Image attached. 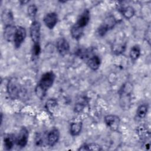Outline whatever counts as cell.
<instances>
[{
    "instance_id": "d6986e66",
    "label": "cell",
    "mask_w": 151,
    "mask_h": 151,
    "mask_svg": "<svg viewBox=\"0 0 151 151\" xmlns=\"http://www.w3.org/2000/svg\"><path fill=\"white\" fill-rule=\"evenodd\" d=\"M141 54V48L139 45L132 46L129 51V56L132 61H136L140 57Z\"/></svg>"
},
{
    "instance_id": "ac0fdd59",
    "label": "cell",
    "mask_w": 151,
    "mask_h": 151,
    "mask_svg": "<svg viewBox=\"0 0 151 151\" xmlns=\"http://www.w3.org/2000/svg\"><path fill=\"white\" fill-rule=\"evenodd\" d=\"M58 106V101L55 99H49L45 104L46 110L51 115H52Z\"/></svg>"
},
{
    "instance_id": "8992f818",
    "label": "cell",
    "mask_w": 151,
    "mask_h": 151,
    "mask_svg": "<svg viewBox=\"0 0 151 151\" xmlns=\"http://www.w3.org/2000/svg\"><path fill=\"white\" fill-rule=\"evenodd\" d=\"M104 121L106 125L113 131H117L120 124L119 116L114 114L106 115L104 118Z\"/></svg>"
},
{
    "instance_id": "44dd1931",
    "label": "cell",
    "mask_w": 151,
    "mask_h": 151,
    "mask_svg": "<svg viewBox=\"0 0 151 151\" xmlns=\"http://www.w3.org/2000/svg\"><path fill=\"white\" fill-rule=\"evenodd\" d=\"M149 107L148 105L146 104H142L139 105L136 110V116L139 119H144L148 111Z\"/></svg>"
},
{
    "instance_id": "6da1fadb",
    "label": "cell",
    "mask_w": 151,
    "mask_h": 151,
    "mask_svg": "<svg viewBox=\"0 0 151 151\" xmlns=\"http://www.w3.org/2000/svg\"><path fill=\"white\" fill-rule=\"evenodd\" d=\"M55 78V74L52 71H47L41 76L35 88V94L40 99L42 100L45 97L47 91L52 86Z\"/></svg>"
},
{
    "instance_id": "e0dca14e",
    "label": "cell",
    "mask_w": 151,
    "mask_h": 151,
    "mask_svg": "<svg viewBox=\"0 0 151 151\" xmlns=\"http://www.w3.org/2000/svg\"><path fill=\"white\" fill-rule=\"evenodd\" d=\"M118 9L124 18L127 19H131L135 14L134 8L130 5L120 6Z\"/></svg>"
},
{
    "instance_id": "5bb4252c",
    "label": "cell",
    "mask_w": 151,
    "mask_h": 151,
    "mask_svg": "<svg viewBox=\"0 0 151 151\" xmlns=\"http://www.w3.org/2000/svg\"><path fill=\"white\" fill-rule=\"evenodd\" d=\"M83 128V122L80 120L72 122L70 125V133L72 136H78Z\"/></svg>"
},
{
    "instance_id": "5b68a950",
    "label": "cell",
    "mask_w": 151,
    "mask_h": 151,
    "mask_svg": "<svg viewBox=\"0 0 151 151\" xmlns=\"http://www.w3.org/2000/svg\"><path fill=\"white\" fill-rule=\"evenodd\" d=\"M27 36V31L24 27L17 26L14 37L13 42L15 48H19L24 42Z\"/></svg>"
},
{
    "instance_id": "603a6c76",
    "label": "cell",
    "mask_w": 151,
    "mask_h": 151,
    "mask_svg": "<svg viewBox=\"0 0 151 151\" xmlns=\"http://www.w3.org/2000/svg\"><path fill=\"white\" fill-rule=\"evenodd\" d=\"M41 45L40 44H33L31 50V57L32 60H37L41 54Z\"/></svg>"
},
{
    "instance_id": "8fae6325",
    "label": "cell",
    "mask_w": 151,
    "mask_h": 151,
    "mask_svg": "<svg viewBox=\"0 0 151 151\" xmlns=\"http://www.w3.org/2000/svg\"><path fill=\"white\" fill-rule=\"evenodd\" d=\"M90 20V12L88 9H86L79 15L77 21L74 24L76 25L81 29H84L89 23Z\"/></svg>"
},
{
    "instance_id": "f1b7e54d",
    "label": "cell",
    "mask_w": 151,
    "mask_h": 151,
    "mask_svg": "<svg viewBox=\"0 0 151 151\" xmlns=\"http://www.w3.org/2000/svg\"><path fill=\"white\" fill-rule=\"evenodd\" d=\"M34 143L37 146H39V147L42 146L44 143V139L43 135H42V134L40 133H37L35 136Z\"/></svg>"
},
{
    "instance_id": "30bf717a",
    "label": "cell",
    "mask_w": 151,
    "mask_h": 151,
    "mask_svg": "<svg viewBox=\"0 0 151 151\" xmlns=\"http://www.w3.org/2000/svg\"><path fill=\"white\" fill-rule=\"evenodd\" d=\"M58 15L55 12H50L46 14L43 18V22L45 25L49 29H54L58 22Z\"/></svg>"
},
{
    "instance_id": "ba28073f",
    "label": "cell",
    "mask_w": 151,
    "mask_h": 151,
    "mask_svg": "<svg viewBox=\"0 0 151 151\" xmlns=\"http://www.w3.org/2000/svg\"><path fill=\"white\" fill-rule=\"evenodd\" d=\"M60 137V130L57 127H53L47 133L46 143L50 147H53L58 142Z\"/></svg>"
},
{
    "instance_id": "7402d4cb",
    "label": "cell",
    "mask_w": 151,
    "mask_h": 151,
    "mask_svg": "<svg viewBox=\"0 0 151 151\" xmlns=\"http://www.w3.org/2000/svg\"><path fill=\"white\" fill-rule=\"evenodd\" d=\"M84 29L74 24L70 29V34L72 38L76 40H79L83 36Z\"/></svg>"
},
{
    "instance_id": "277c9868",
    "label": "cell",
    "mask_w": 151,
    "mask_h": 151,
    "mask_svg": "<svg viewBox=\"0 0 151 151\" xmlns=\"http://www.w3.org/2000/svg\"><path fill=\"white\" fill-rule=\"evenodd\" d=\"M29 35L33 44H40L41 24L39 21H32L29 27Z\"/></svg>"
},
{
    "instance_id": "cb8c5ba5",
    "label": "cell",
    "mask_w": 151,
    "mask_h": 151,
    "mask_svg": "<svg viewBox=\"0 0 151 151\" xmlns=\"http://www.w3.org/2000/svg\"><path fill=\"white\" fill-rule=\"evenodd\" d=\"M137 133L140 139L142 140H147V138H149L150 137V133L143 126L138 127Z\"/></svg>"
},
{
    "instance_id": "ffe728a7",
    "label": "cell",
    "mask_w": 151,
    "mask_h": 151,
    "mask_svg": "<svg viewBox=\"0 0 151 151\" xmlns=\"http://www.w3.org/2000/svg\"><path fill=\"white\" fill-rule=\"evenodd\" d=\"M103 149L101 146L97 143H85L81 145L78 149V150H94V151H99Z\"/></svg>"
},
{
    "instance_id": "3957f363",
    "label": "cell",
    "mask_w": 151,
    "mask_h": 151,
    "mask_svg": "<svg viewBox=\"0 0 151 151\" xmlns=\"http://www.w3.org/2000/svg\"><path fill=\"white\" fill-rule=\"evenodd\" d=\"M21 86L18 80L14 77L10 78L6 85V91L9 97L12 99H17L19 97L22 92Z\"/></svg>"
},
{
    "instance_id": "83f0119b",
    "label": "cell",
    "mask_w": 151,
    "mask_h": 151,
    "mask_svg": "<svg viewBox=\"0 0 151 151\" xmlns=\"http://www.w3.org/2000/svg\"><path fill=\"white\" fill-rule=\"evenodd\" d=\"M86 101L84 99V100H81V101H79L77 103H76L75 104V106L74 107V111L77 112V113L81 112L83 110V109L86 106Z\"/></svg>"
},
{
    "instance_id": "52a82bcc",
    "label": "cell",
    "mask_w": 151,
    "mask_h": 151,
    "mask_svg": "<svg viewBox=\"0 0 151 151\" xmlns=\"http://www.w3.org/2000/svg\"><path fill=\"white\" fill-rule=\"evenodd\" d=\"M29 132L28 129L22 127L20 129L18 135L16 136V145L20 148H24L28 143Z\"/></svg>"
},
{
    "instance_id": "4316f807",
    "label": "cell",
    "mask_w": 151,
    "mask_h": 151,
    "mask_svg": "<svg viewBox=\"0 0 151 151\" xmlns=\"http://www.w3.org/2000/svg\"><path fill=\"white\" fill-rule=\"evenodd\" d=\"M126 49V45L123 44H115L113 47V51L114 54L119 55L123 53Z\"/></svg>"
},
{
    "instance_id": "2e32d148",
    "label": "cell",
    "mask_w": 151,
    "mask_h": 151,
    "mask_svg": "<svg viewBox=\"0 0 151 151\" xmlns=\"http://www.w3.org/2000/svg\"><path fill=\"white\" fill-rule=\"evenodd\" d=\"M17 27L14 25H11L8 26H6L4 29V39L8 41L11 42L13 41L14 37L16 31Z\"/></svg>"
},
{
    "instance_id": "4fadbf2b",
    "label": "cell",
    "mask_w": 151,
    "mask_h": 151,
    "mask_svg": "<svg viewBox=\"0 0 151 151\" xmlns=\"http://www.w3.org/2000/svg\"><path fill=\"white\" fill-rule=\"evenodd\" d=\"M16 144V137L12 134H5L3 137V145L6 150H11Z\"/></svg>"
},
{
    "instance_id": "9c48e42d",
    "label": "cell",
    "mask_w": 151,
    "mask_h": 151,
    "mask_svg": "<svg viewBox=\"0 0 151 151\" xmlns=\"http://www.w3.org/2000/svg\"><path fill=\"white\" fill-rule=\"evenodd\" d=\"M56 49L59 54L63 57L66 55L70 51V44L64 37L58 38L56 42Z\"/></svg>"
},
{
    "instance_id": "d4e9b609",
    "label": "cell",
    "mask_w": 151,
    "mask_h": 151,
    "mask_svg": "<svg viewBox=\"0 0 151 151\" xmlns=\"http://www.w3.org/2000/svg\"><path fill=\"white\" fill-rule=\"evenodd\" d=\"M38 12V8L35 4H31L28 6L27 13L28 16L32 19L35 20L37 13Z\"/></svg>"
},
{
    "instance_id": "9a60e30c",
    "label": "cell",
    "mask_w": 151,
    "mask_h": 151,
    "mask_svg": "<svg viewBox=\"0 0 151 151\" xmlns=\"http://www.w3.org/2000/svg\"><path fill=\"white\" fill-rule=\"evenodd\" d=\"M101 59L98 55H92L88 58L87 61V66L93 71L97 70L101 65Z\"/></svg>"
},
{
    "instance_id": "484cf974",
    "label": "cell",
    "mask_w": 151,
    "mask_h": 151,
    "mask_svg": "<svg viewBox=\"0 0 151 151\" xmlns=\"http://www.w3.org/2000/svg\"><path fill=\"white\" fill-rule=\"evenodd\" d=\"M75 54L79 57L81 59H86L87 58H89V51L87 49L84 48H79L78 49L76 52Z\"/></svg>"
},
{
    "instance_id": "7c38bea8",
    "label": "cell",
    "mask_w": 151,
    "mask_h": 151,
    "mask_svg": "<svg viewBox=\"0 0 151 151\" xmlns=\"http://www.w3.org/2000/svg\"><path fill=\"white\" fill-rule=\"evenodd\" d=\"M14 15L9 9H4L1 14L2 22L5 27L14 25Z\"/></svg>"
},
{
    "instance_id": "7a4b0ae2",
    "label": "cell",
    "mask_w": 151,
    "mask_h": 151,
    "mask_svg": "<svg viewBox=\"0 0 151 151\" xmlns=\"http://www.w3.org/2000/svg\"><path fill=\"white\" fill-rule=\"evenodd\" d=\"M117 22L118 21L113 15H110L107 16L97 28V34L101 37L104 36L108 31H110L115 27Z\"/></svg>"
}]
</instances>
